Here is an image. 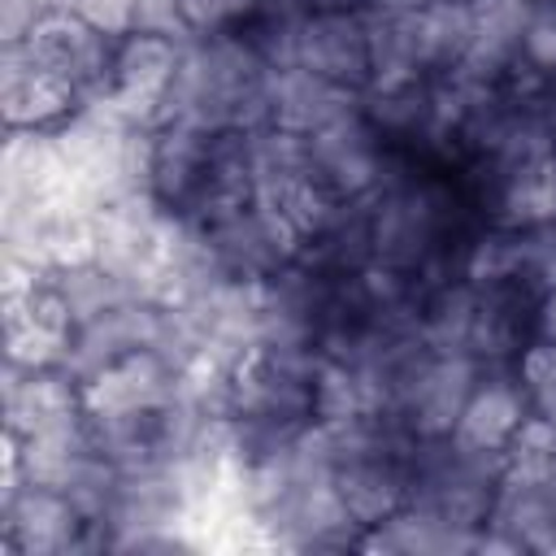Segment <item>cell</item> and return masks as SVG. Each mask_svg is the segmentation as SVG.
Segmentation results:
<instances>
[{"mask_svg": "<svg viewBox=\"0 0 556 556\" xmlns=\"http://www.w3.org/2000/svg\"><path fill=\"white\" fill-rule=\"evenodd\" d=\"M473 39V0H421L417 4V48L430 78L456 74Z\"/></svg>", "mask_w": 556, "mask_h": 556, "instance_id": "obj_17", "label": "cell"}, {"mask_svg": "<svg viewBox=\"0 0 556 556\" xmlns=\"http://www.w3.org/2000/svg\"><path fill=\"white\" fill-rule=\"evenodd\" d=\"M204 235H208L217 265L243 282H265L304 252V235L282 213L256 200L217 213L213 222H204Z\"/></svg>", "mask_w": 556, "mask_h": 556, "instance_id": "obj_5", "label": "cell"}, {"mask_svg": "<svg viewBox=\"0 0 556 556\" xmlns=\"http://www.w3.org/2000/svg\"><path fill=\"white\" fill-rule=\"evenodd\" d=\"M130 30H152V35H174L191 39L178 13V0H135V26Z\"/></svg>", "mask_w": 556, "mask_h": 556, "instance_id": "obj_25", "label": "cell"}, {"mask_svg": "<svg viewBox=\"0 0 556 556\" xmlns=\"http://www.w3.org/2000/svg\"><path fill=\"white\" fill-rule=\"evenodd\" d=\"M417 4L421 0H365V39H369V87H400L430 78L417 48Z\"/></svg>", "mask_w": 556, "mask_h": 556, "instance_id": "obj_14", "label": "cell"}, {"mask_svg": "<svg viewBox=\"0 0 556 556\" xmlns=\"http://www.w3.org/2000/svg\"><path fill=\"white\" fill-rule=\"evenodd\" d=\"M178 395V369L152 352L135 348L122 361H113L104 374H96L83 387V408L91 417H117V413H148Z\"/></svg>", "mask_w": 556, "mask_h": 556, "instance_id": "obj_10", "label": "cell"}, {"mask_svg": "<svg viewBox=\"0 0 556 556\" xmlns=\"http://www.w3.org/2000/svg\"><path fill=\"white\" fill-rule=\"evenodd\" d=\"M213 130H200L191 122H161L152 126V195L187 213L204 187L208 156H213Z\"/></svg>", "mask_w": 556, "mask_h": 556, "instance_id": "obj_13", "label": "cell"}, {"mask_svg": "<svg viewBox=\"0 0 556 556\" xmlns=\"http://www.w3.org/2000/svg\"><path fill=\"white\" fill-rule=\"evenodd\" d=\"M291 65H304V70L365 96L374 74H369V39H365L361 4L304 17L295 30V61Z\"/></svg>", "mask_w": 556, "mask_h": 556, "instance_id": "obj_9", "label": "cell"}, {"mask_svg": "<svg viewBox=\"0 0 556 556\" xmlns=\"http://www.w3.org/2000/svg\"><path fill=\"white\" fill-rule=\"evenodd\" d=\"M534 334L539 339H556V291H547L534 308Z\"/></svg>", "mask_w": 556, "mask_h": 556, "instance_id": "obj_26", "label": "cell"}, {"mask_svg": "<svg viewBox=\"0 0 556 556\" xmlns=\"http://www.w3.org/2000/svg\"><path fill=\"white\" fill-rule=\"evenodd\" d=\"M0 109L9 126H61L83 96L30 39H17L0 52Z\"/></svg>", "mask_w": 556, "mask_h": 556, "instance_id": "obj_8", "label": "cell"}, {"mask_svg": "<svg viewBox=\"0 0 556 556\" xmlns=\"http://www.w3.org/2000/svg\"><path fill=\"white\" fill-rule=\"evenodd\" d=\"M187 39L174 35H152V30H130L117 39L113 48V70H109V104L139 122V126H156L161 117V100L169 91V78L178 70V52Z\"/></svg>", "mask_w": 556, "mask_h": 556, "instance_id": "obj_7", "label": "cell"}, {"mask_svg": "<svg viewBox=\"0 0 556 556\" xmlns=\"http://www.w3.org/2000/svg\"><path fill=\"white\" fill-rule=\"evenodd\" d=\"M308 139V156L317 178L339 195V200H356V195H374L382 187L387 174V156L391 143L374 130V122L365 117V109H348L343 117H334L330 126H321Z\"/></svg>", "mask_w": 556, "mask_h": 556, "instance_id": "obj_6", "label": "cell"}, {"mask_svg": "<svg viewBox=\"0 0 556 556\" xmlns=\"http://www.w3.org/2000/svg\"><path fill=\"white\" fill-rule=\"evenodd\" d=\"M482 365L465 352H421L404 378L395 382V395H391V408H387V421L408 430L413 439H439V434H452L473 382H478Z\"/></svg>", "mask_w": 556, "mask_h": 556, "instance_id": "obj_3", "label": "cell"}, {"mask_svg": "<svg viewBox=\"0 0 556 556\" xmlns=\"http://www.w3.org/2000/svg\"><path fill=\"white\" fill-rule=\"evenodd\" d=\"M521 391L530 400V413H543L556 421V339H530L513 361Z\"/></svg>", "mask_w": 556, "mask_h": 556, "instance_id": "obj_20", "label": "cell"}, {"mask_svg": "<svg viewBox=\"0 0 556 556\" xmlns=\"http://www.w3.org/2000/svg\"><path fill=\"white\" fill-rule=\"evenodd\" d=\"M552 78H556V0H534V13L521 35V56L504 78V87L521 96H539Z\"/></svg>", "mask_w": 556, "mask_h": 556, "instance_id": "obj_19", "label": "cell"}, {"mask_svg": "<svg viewBox=\"0 0 556 556\" xmlns=\"http://www.w3.org/2000/svg\"><path fill=\"white\" fill-rule=\"evenodd\" d=\"M265 0H178L182 26L191 39H208V35H230L243 30Z\"/></svg>", "mask_w": 556, "mask_h": 556, "instance_id": "obj_21", "label": "cell"}, {"mask_svg": "<svg viewBox=\"0 0 556 556\" xmlns=\"http://www.w3.org/2000/svg\"><path fill=\"white\" fill-rule=\"evenodd\" d=\"M517 282L526 291H534L539 300L547 291H556V222L543 226H526L521 230V269Z\"/></svg>", "mask_w": 556, "mask_h": 556, "instance_id": "obj_22", "label": "cell"}, {"mask_svg": "<svg viewBox=\"0 0 556 556\" xmlns=\"http://www.w3.org/2000/svg\"><path fill=\"white\" fill-rule=\"evenodd\" d=\"M48 282H52L56 295L65 300L74 326H83V321H91V317H100V313H109V308H117V304H126V300H143L130 278H122L117 269L100 265L96 256L52 269Z\"/></svg>", "mask_w": 556, "mask_h": 556, "instance_id": "obj_18", "label": "cell"}, {"mask_svg": "<svg viewBox=\"0 0 556 556\" xmlns=\"http://www.w3.org/2000/svg\"><path fill=\"white\" fill-rule=\"evenodd\" d=\"M56 9V0H0V39L17 43L26 35H35Z\"/></svg>", "mask_w": 556, "mask_h": 556, "instance_id": "obj_24", "label": "cell"}, {"mask_svg": "<svg viewBox=\"0 0 556 556\" xmlns=\"http://www.w3.org/2000/svg\"><path fill=\"white\" fill-rule=\"evenodd\" d=\"M534 109H539V122L547 126V135L556 139V78L539 91V100H534Z\"/></svg>", "mask_w": 556, "mask_h": 556, "instance_id": "obj_27", "label": "cell"}, {"mask_svg": "<svg viewBox=\"0 0 556 556\" xmlns=\"http://www.w3.org/2000/svg\"><path fill=\"white\" fill-rule=\"evenodd\" d=\"M530 417V400L521 391V378L513 365H482L452 439L473 447V452H504L517 434V426Z\"/></svg>", "mask_w": 556, "mask_h": 556, "instance_id": "obj_11", "label": "cell"}, {"mask_svg": "<svg viewBox=\"0 0 556 556\" xmlns=\"http://www.w3.org/2000/svg\"><path fill=\"white\" fill-rule=\"evenodd\" d=\"M83 382L65 374L61 365L52 369H22L4 361V430L26 439L43 426L83 417Z\"/></svg>", "mask_w": 556, "mask_h": 556, "instance_id": "obj_12", "label": "cell"}, {"mask_svg": "<svg viewBox=\"0 0 556 556\" xmlns=\"http://www.w3.org/2000/svg\"><path fill=\"white\" fill-rule=\"evenodd\" d=\"M4 552L9 556H61L87 552V521L56 486L22 482L13 456H4V491H0Z\"/></svg>", "mask_w": 556, "mask_h": 556, "instance_id": "obj_4", "label": "cell"}, {"mask_svg": "<svg viewBox=\"0 0 556 556\" xmlns=\"http://www.w3.org/2000/svg\"><path fill=\"white\" fill-rule=\"evenodd\" d=\"M361 104V91H348L304 65H282L274 70L269 83V126H282L291 135H317L334 117Z\"/></svg>", "mask_w": 556, "mask_h": 556, "instance_id": "obj_16", "label": "cell"}, {"mask_svg": "<svg viewBox=\"0 0 556 556\" xmlns=\"http://www.w3.org/2000/svg\"><path fill=\"white\" fill-rule=\"evenodd\" d=\"M274 65L256 52L243 30L187 39L178 70L161 100V122H191L200 130H261L269 126Z\"/></svg>", "mask_w": 556, "mask_h": 556, "instance_id": "obj_1", "label": "cell"}, {"mask_svg": "<svg viewBox=\"0 0 556 556\" xmlns=\"http://www.w3.org/2000/svg\"><path fill=\"white\" fill-rule=\"evenodd\" d=\"M530 13L534 0H473V39L456 74L478 87H504V78L521 56V35Z\"/></svg>", "mask_w": 556, "mask_h": 556, "instance_id": "obj_15", "label": "cell"}, {"mask_svg": "<svg viewBox=\"0 0 556 556\" xmlns=\"http://www.w3.org/2000/svg\"><path fill=\"white\" fill-rule=\"evenodd\" d=\"M460 204L452 187L421 178L413 165L374 191V265L408 274L426 287L452 278V256L465 261Z\"/></svg>", "mask_w": 556, "mask_h": 556, "instance_id": "obj_2", "label": "cell"}, {"mask_svg": "<svg viewBox=\"0 0 556 556\" xmlns=\"http://www.w3.org/2000/svg\"><path fill=\"white\" fill-rule=\"evenodd\" d=\"M56 9L78 13L83 22H91L96 30L113 35V39L130 35V26H135V0H56Z\"/></svg>", "mask_w": 556, "mask_h": 556, "instance_id": "obj_23", "label": "cell"}]
</instances>
